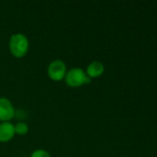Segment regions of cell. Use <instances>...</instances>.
Wrapping results in <instances>:
<instances>
[{"label": "cell", "instance_id": "obj_7", "mask_svg": "<svg viewBox=\"0 0 157 157\" xmlns=\"http://www.w3.org/2000/svg\"><path fill=\"white\" fill-rule=\"evenodd\" d=\"M14 128H15V134L17 135H26L29 132V125L24 122V121H19L16 124H14Z\"/></svg>", "mask_w": 157, "mask_h": 157}, {"label": "cell", "instance_id": "obj_4", "mask_svg": "<svg viewBox=\"0 0 157 157\" xmlns=\"http://www.w3.org/2000/svg\"><path fill=\"white\" fill-rule=\"evenodd\" d=\"M16 115V109L7 98L0 97V121H10Z\"/></svg>", "mask_w": 157, "mask_h": 157}, {"label": "cell", "instance_id": "obj_1", "mask_svg": "<svg viewBox=\"0 0 157 157\" xmlns=\"http://www.w3.org/2000/svg\"><path fill=\"white\" fill-rule=\"evenodd\" d=\"M30 47L29 39L23 33L18 32L10 36L8 40V49L10 53L16 58L24 57Z\"/></svg>", "mask_w": 157, "mask_h": 157}, {"label": "cell", "instance_id": "obj_5", "mask_svg": "<svg viewBox=\"0 0 157 157\" xmlns=\"http://www.w3.org/2000/svg\"><path fill=\"white\" fill-rule=\"evenodd\" d=\"M15 136L14 124L10 121L0 122V143H7Z\"/></svg>", "mask_w": 157, "mask_h": 157}, {"label": "cell", "instance_id": "obj_6", "mask_svg": "<svg viewBox=\"0 0 157 157\" xmlns=\"http://www.w3.org/2000/svg\"><path fill=\"white\" fill-rule=\"evenodd\" d=\"M85 72L91 79L96 78V77L101 76L104 74L105 65L100 61H93L88 64Z\"/></svg>", "mask_w": 157, "mask_h": 157}, {"label": "cell", "instance_id": "obj_8", "mask_svg": "<svg viewBox=\"0 0 157 157\" xmlns=\"http://www.w3.org/2000/svg\"><path fill=\"white\" fill-rule=\"evenodd\" d=\"M31 157H52V156H51V155H50L47 151H45V150H43V149H37V150H35V151H33V152L31 153Z\"/></svg>", "mask_w": 157, "mask_h": 157}, {"label": "cell", "instance_id": "obj_3", "mask_svg": "<svg viewBox=\"0 0 157 157\" xmlns=\"http://www.w3.org/2000/svg\"><path fill=\"white\" fill-rule=\"evenodd\" d=\"M67 72V65L65 62L60 59H56L52 61L47 67V75L49 78L56 82L63 80L66 76Z\"/></svg>", "mask_w": 157, "mask_h": 157}, {"label": "cell", "instance_id": "obj_2", "mask_svg": "<svg viewBox=\"0 0 157 157\" xmlns=\"http://www.w3.org/2000/svg\"><path fill=\"white\" fill-rule=\"evenodd\" d=\"M65 83L69 87H80L84 85H88L92 82V79L87 75L86 72L81 67H73L69 69L64 78Z\"/></svg>", "mask_w": 157, "mask_h": 157}]
</instances>
